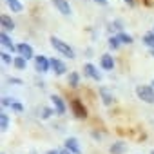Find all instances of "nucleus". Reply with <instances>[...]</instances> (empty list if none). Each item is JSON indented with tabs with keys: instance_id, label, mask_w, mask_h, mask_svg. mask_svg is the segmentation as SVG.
I'll use <instances>...</instances> for the list:
<instances>
[{
	"instance_id": "nucleus-35",
	"label": "nucleus",
	"mask_w": 154,
	"mask_h": 154,
	"mask_svg": "<svg viewBox=\"0 0 154 154\" xmlns=\"http://www.w3.org/2000/svg\"><path fill=\"white\" fill-rule=\"evenodd\" d=\"M152 33H154V26H152Z\"/></svg>"
},
{
	"instance_id": "nucleus-13",
	"label": "nucleus",
	"mask_w": 154,
	"mask_h": 154,
	"mask_svg": "<svg viewBox=\"0 0 154 154\" xmlns=\"http://www.w3.org/2000/svg\"><path fill=\"white\" fill-rule=\"evenodd\" d=\"M98 93H100V98H102L103 105H107V107H109V105H112V103H114V96H112V93H111L107 87H103V85H102V87L98 89Z\"/></svg>"
},
{
	"instance_id": "nucleus-29",
	"label": "nucleus",
	"mask_w": 154,
	"mask_h": 154,
	"mask_svg": "<svg viewBox=\"0 0 154 154\" xmlns=\"http://www.w3.org/2000/svg\"><path fill=\"white\" fill-rule=\"evenodd\" d=\"M91 2H96V4H100V6H107L109 0H91Z\"/></svg>"
},
{
	"instance_id": "nucleus-31",
	"label": "nucleus",
	"mask_w": 154,
	"mask_h": 154,
	"mask_svg": "<svg viewBox=\"0 0 154 154\" xmlns=\"http://www.w3.org/2000/svg\"><path fill=\"white\" fill-rule=\"evenodd\" d=\"M93 138H94V140H100L102 136H100V132H96V131H94V132H93Z\"/></svg>"
},
{
	"instance_id": "nucleus-14",
	"label": "nucleus",
	"mask_w": 154,
	"mask_h": 154,
	"mask_svg": "<svg viewBox=\"0 0 154 154\" xmlns=\"http://www.w3.org/2000/svg\"><path fill=\"white\" fill-rule=\"evenodd\" d=\"M15 20L9 17V15H2V17H0V27H2V31H13L15 29Z\"/></svg>"
},
{
	"instance_id": "nucleus-10",
	"label": "nucleus",
	"mask_w": 154,
	"mask_h": 154,
	"mask_svg": "<svg viewBox=\"0 0 154 154\" xmlns=\"http://www.w3.org/2000/svg\"><path fill=\"white\" fill-rule=\"evenodd\" d=\"M53 6H54L56 11H58L60 15H63V17H69V15L72 13V9H71V6H69L67 0H53Z\"/></svg>"
},
{
	"instance_id": "nucleus-25",
	"label": "nucleus",
	"mask_w": 154,
	"mask_h": 154,
	"mask_svg": "<svg viewBox=\"0 0 154 154\" xmlns=\"http://www.w3.org/2000/svg\"><path fill=\"white\" fill-rule=\"evenodd\" d=\"M109 31L112 33V31H118V33H122L123 31V26H122V22L120 20H114V22H111L109 24Z\"/></svg>"
},
{
	"instance_id": "nucleus-4",
	"label": "nucleus",
	"mask_w": 154,
	"mask_h": 154,
	"mask_svg": "<svg viewBox=\"0 0 154 154\" xmlns=\"http://www.w3.org/2000/svg\"><path fill=\"white\" fill-rule=\"evenodd\" d=\"M35 69L38 72H49L51 71V58H47L45 54H36L35 56Z\"/></svg>"
},
{
	"instance_id": "nucleus-26",
	"label": "nucleus",
	"mask_w": 154,
	"mask_h": 154,
	"mask_svg": "<svg viewBox=\"0 0 154 154\" xmlns=\"http://www.w3.org/2000/svg\"><path fill=\"white\" fill-rule=\"evenodd\" d=\"M0 56H2V62H4V63H11V65H13L15 56H11V53H9V51H2V54H0Z\"/></svg>"
},
{
	"instance_id": "nucleus-18",
	"label": "nucleus",
	"mask_w": 154,
	"mask_h": 154,
	"mask_svg": "<svg viewBox=\"0 0 154 154\" xmlns=\"http://www.w3.org/2000/svg\"><path fill=\"white\" fill-rule=\"evenodd\" d=\"M120 45H122V42H120V38H118L116 35L109 36V40H107V47H109L111 51H118V49H120Z\"/></svg>"
},
{
	"instance_id": "nucleus-16",
	"label": "nucleus",
	"mask_w": 154,
	"mask_h": 154,
	"mask_svg": "<svg viewBox=\"0 0 154 154\" xmlns=\"http://www.w3.org/2000/svg\"><path fill=\"white\" fill-rule=\"evenodd\" d=\"M67 84H69V87H72V89L78 87V85H80V72H76V71L69 72V74H67Z\"/></svg>"
},
{
	"instance_id": "nucleus-7",
	"label": "nucleus",
	"mask_w": 154,
	"mask_h": 154,
	"mask_svg": "<svg viewBox=\"0 0 154 154\" xmlns=\"http://www.w3.org/2000/svg\"><path fill=\"white\" fill-rule=\"evenodd\" d=\"M84 74L87 76V78L94 80V82H100V80H102V72L98 71V67L93 65V63H89V62L84 65Z\"/></svg>"
},
{
	"instance_id": "nucleus-27",
	"label": "nucleus",
	"mask_w": 154,
	"mask_h": 154,
	"mask_svg": "<svg viewBox=\"0 0 154 154\" xmlns=\"http://www.w3.org/2000/svg\"><path fill=\"white\" fill-rule=\"evenodd\" d=\"M8 84H9V85H24V82H22L20 78H15V76H9V78H8Z\"/></svg>"
},
{
	"instance_id": "nucleus-36",
	"label": "nucleus",
	"mask_w": 154,
	"mask_h": 154,
	"mask_svg": "<svg viewBox=\"0 0 154 154\" xmlns=\"http://www.w3.org/2000/svg\"><path fill=\"white\" fill-rule=\"evenodd\" d=\"M150 154H154V150H152V152H150Z\"/></svg>"
},
{
	"instance_id": "nucleus-3",
	"label": "nucleus",
	"mask_w": 154,
	"mask_h": 154,
	"mask_svg": "<svg viewBox=\"0 0 154 154\" xmlns=\"http://www.w3.org/2000/svg\"><path fill=\"white\" fill-rule=\"evenodd\" d=\"M136 96L145 102V103H154V87L150 85H138L136 87Z\"/></svg>"
},
{
	"instance_id": "nucleus-9",
	"label": "nucleus",
	"mask_w": 154,
	"mask_h": 154,
	"mask_svg": "<svg viewBox=\"0 0 154 154\" xmlns=\"http://www.w3.org/2000/svg\"><path fill=\"white\" fill-rule=\"evenodd\" d=\"M63 147L71 154H82V147H80V143H78V140H76V138H65Z\"/></svg>"
},
{
	"instance_id": "nucleus-12",
	"label": "nucleus",
	"mask_w": 154,
	"mask_h": 154,
	"mask_svg": "<svg viewBox=\"0 0 154 154\" xmlns=\"http://www.w3.org/2000/svg\"><path fill=\"white\" fill-rule=\"evenodd\" d=\"M0 44H2V47H4V49H8L9 53H17V45L13 44L11 36H9L6 31H2V35H0Z\"/></svg>"
},
{
	"instance_id": "nucleus-34",
	"label": "nucleus",
	"mask_w": 154,
	"mask_h": 154,
	"mask_svg": "<svg viewBox=\"0 0 154 154\" xmlns=\"http://www.w3.org/2000/svg\"><path fill=\"white\" fill-rule=\"evenodd\" d=\"M150 87H154V80H152V82H150Z\"/></svg>"
},
{
	"instance_id": "nucleus-23",
	"label": "nucleus",
	"mask_w": 154,
	"mask_h": 154,
	"mask_svg": "<svg viewBox=\"0 0 154 154\" xmlns=\"http://www.w3.org/2000/svg\"><path fill=\"white\" fill-rule=\"evenodd\" d=\"M9 109H11V112H15V114H22V112H24V105H22L20 102H17V100L11 103Z\"/></svg>"
},
{
	"instance_id": "nucleus-24",
	"label": "nucleus",
	"mask_w": 154,
	"mask_h": 154,
	"mask_svg": "<svg viewBox=\"0 0 154 154\" xmlns=\"http://www.w3.org/2000/svg\"><path fill=\"white\" fill-rule=\"evenodd\" d=\"M53 114H56L53 107H44V109H42V114H40V118H42V120H49Z\"/></svg>"
},
{
	"instance_id": "nucleus-33",
	"label": "nucleus",
	"mask_w": 154,
	"mask_h": 154,
	"mask_svg": "<svg viewBox=\"0 0 154 154\" xmlns=\"http://www.w3.org/2000/svg\"><path fill=\"white\" fill-rule=\"evenodd\" d=\"M150 56H154V49H150Z\"/></svg>"
},
{
	"instance_id": "nucleus-15",
	"label": "nucleus",
	"mask_w": 154,
	"mask_h": 154,
	"mask_svg": "<svg viewBox=\"0 0 154 154\" xmlns=\"http://www.w3.org/2000/svg\"><path fill=\"white\" fill-rule=\"evenodd\" d=\"M109 152L111 154H125L127 152V143L125 141H116L109 147Z\"/></svg>"
},
{
	"instance_id": "nucleus-5",
	"label": "nucleus",
	"mask_w": 154,
	"mask_h": 154,
	"mask_svg": "<svg viewBox=\"0 0 154 154\" xmlns=\"http://www.w3.org/2000/svg\"><path fill=\"white\" fill-rule=\"evenodd\" d=\"M17 54L18 56H24L26 60H35V51H33V47L27 44V42H20V44H17Z\"/></svg>"
},
{
	"instance_id": "nucleus-28",
	"label": "nucleus",
	"mask_w": 154,
	"mask_h": 154,
	"mask_svg": "<svg viewBox=\"0 0 154 154\" xmlns=\"http://www.w3.org/2000/svg\"><path fill=\"white\" fill-rule=\"evenodd\" d=\"M13 102H15V100L9 98V96H2V102H0V103H2V107H11Z\"/></svg>"
},
{
	"instance_id": "nucleus-32",
	"label": "nucleus",
	"mask_w": 154,
	"mask_h": 154,
	"mask_svg": "<svg viewBox=\"0 0 154 154\" xmlns=\"http://www.w3.org/2000/svg\"><path fill=\"white\" fill-rule=\"evenodd\" d=\"M123 2H125V4H127V6H131V8H132V6H134V0H123Z\"/></svg>"
},
{
	"instance_id": "nucleus-17",
	"label": "nucleus",
	"mask_w": 154,
	"mask_h": 154,
	"mask_svg": "<svg viewBox=\"0 0 154 154\" xmlns=\"http://www.w3.org/2000/svg\"><path fill=\"white\" fill-rule=\"evenodd\" d=\"M6 4L11 9V13H22L24 11V4L20 2V0H6Z\"/></svg>"
},
{
	"instance_id": "nucleus-19",
	"label": "nucleus",
	"mask_w": 154,
	"mask_h": 154,
	"mask_svg": "<svg viewBox=\"0 0 154 154\" xmlns=\"http://www.w3.org/2000/svg\"><path fill=\"white\" fill-rule=\"evenodd\" d=\"M13 67L15 69H18V71H24L26 67H27V60L24 58V56H15V62H13Z\"/></svg>"
},
{
	"instance_id": "nucleus-8",
	"label": "nucleus",
	"mask_w": 154,
	"mask_h": 154,
	"mask_svg": "<svg viewBox=\"0 0 154 154\" xmlns=\"http://www.w3.org/2000/svg\"><path fill=\"white\" fill-rule=\"evenodd\" d=\"M51 69H53V72H54L56 76H63V74L67 72V65H65V62L60 60V58H51Z\"/></svg>"
},
{
	"instance_id": "nucleus-21",
	"label": "nucleus",
	"mask_w": 154,
	"mask_h": 154,
	"mask_svg": "<svg viewBox=\"0 0 154 154\" xmlns=\"http://www.w3.org/2000/svg\"><path fill=\"white\" fill-rule=\"evenodd\" d=\"M0 127H2V131H4V132L9 129V114H6L4 111L0 112Z\"/></svg>"
},
{
	"instance_id": "nucleus-22",
	"label": "nucleus",
	"mask_w": 154,
	"mask_h": 154,
	"mask_svg": "<svg viewBox=\"0 0 154 154\" xmlns=\"http://www.w3.org/2000/svg\"><path fill=\"white\" fill-rule=\"evenodd\" d=\"M143 44L149 47V49H154V33H145L143 35Z\"/></svg>"
},
{
	"instance_id": "nucleus-2",
	"label": "nucleus",
	"mask_w": 154,
	"mask_h": 154,
	"mask_svg": "<svg viewBox=\"0 0 154 154\" xmlns=\"http://www.w3.org/2000/svg\"><path fill=\"white\" fill-rule=\"evenodd\" d=\"M69 107H71L74 118H78V120H85L87 118V109H85V105H84V102L80 98H72L69 102Z\"/></svg>"
},
{
	"instance_id": "nucleus-30",
	"label": "nucleus",
	"mask_w": 154,
	"mask_h": 154,
	"mask_svg": "<svg viewBox=\"0 0 154 154\" xmlns=\"http://www.w3.org/2000/svg\"><path fill=\"white\" fill-rule=\"evenodd\" d=\"M45 154H60V149H51V150H47Z\"/></svg>"
},
{
	"instance_id": "nucleus-20",
	"label": "nucleus",
	"mask_w": 154,
	"mask_h": 154,
	"mask_svg": "<svg viewBox=\"0 0 154 154\" xmlns=\"http://www.w3.org/2000/svg\"><path fill=\"white\" fill-rule=\"evenodd\" d=\"M118 38H120V42H122V45H131L132 42H134V38L129 35V33H125V31H122V33H118L116 35Z\"/></svg>"
},
{
	"instance_id": "nucleus-6",
	"label": "nucleus",
	"mask_w": 154,
	"mask_h": 154,
	"mask_svg": "<svg viewBox=\"0 0 154 154\" xmlns=\"http://www.w3.org/2000/svg\"><path fill=\"white\" fill-rule=\"evenodd\" d=\"M51 103H53V109H54V112H56L58 116H63V114H65V111H67V103L63 102L62 96L53 94V96H51Z\"/></svg>"
},
{
	"instance_id": "nucleus-1",
	"label": "nucleus",
	"mask_w": 154,
	"mask_h": 154,
	"mask_svg": "<svg viewBox=\"0 0 154 154\" xmlns=\"http://www.w3.org/2000/svg\"><path fill=\"white\" fill-rule=\"evenodd\" d=\"M49 42H51V47H53L56 53H60L62 56H65V58H69V60L76 58L74 49H72L67 42H63L62 38H58V36H51V38H49Z\"/></svg>"
},
{
	"instance_id": "nucleus-11",
	"label": "nucleus",
	"mask_w": 154,
	"mask_h": 154,
	"mask_svg": "<svg viewBox=\"0 0 154 154\" xmlns=\"http://www.w3.org/2000/svg\"><path fill=\"white\" fill-rule=\"evenodd\" d=\"M114 58H112V54H109V53H105V54H102L100 56V67L103 69V71H114Z\"/></svg>"
}]
</instances>
